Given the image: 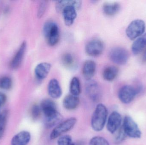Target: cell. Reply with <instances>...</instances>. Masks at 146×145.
Returning <instances> with one entry per match:
<instances>
[{
  "mask_svg": "<svg viewBox=\"0 0 146 145\" xmlns=\"http://www.w3.org/2000/svg\"><path fill=\"white\" fill-rule=\"evenodd\" d=\"M122 121V118L121 115L117 112H113L107 119V130L111 133H115L121 126Z\"/></svg>",
  "mask_w": 146,
  "mask_h": 145,
  "instance_id": "cell-12",
  "label": "cell"
},
{
  "mask_svg": "<svg viewBox=\"0 0 146 145\" xmlns=\"http://www.w3.org/2000/svg\"><path fill=\"white\" fill-rule=\"evenodd\" d=\"M31 135L28 131H22L15 135L11 141V145H27L30 142Z\"/></svg>",
  "mask_w": 146,
  "mask_h": 145,
  "instance_id": "cell-15",
  "label": "cell"
},
{
  "mask_svg": "<svg viewBox=\"0 0 146 145\" xmlns=\"http://www.w3.org/2000/svg\"><path fill=\"white\" fill-rule=\"evenodd\" d=\"M145 29V23L144 20H135L129 25L126 30V34L130 40H134L143 35Z\"/></svg>",
  "mask_w": 146,
  "mask_h": 145,
  "instance_id": "cell-6",
  "label": "cell"
},
{
  "mask_svg": "<svg viewBox=\"0 0 146 145\" xmlns=\"http://www.w3.org/2000/svg\"><path fill=\"white\" fill-rule=\"evenodd\" d=\"M51 65L50 64L46 62H43L38 64L35 69V73L37 78L40 80L45 79L48 75Z\"/></svg>",
  "mask_w": 146,
  "mask_h": 145,
  "instance_id": "cell-16",
  "label": "cell"
},
{
  "mask_svg": "<svg viewBox=\"0 0 146 145\" xmlns=\"http://www.w3.org/2000/svg\"><path fill=\"white\" fill-rule=\"evenodd\" d=\"M49 95L54 99H58L62 95V89L59 81L56 79H52L50 81L48 85Z\"/></svg>",
  "mask_w": 146,
  "mask_h": 145,
  "instance_id": "cell-14",
  "label": "cell"
},
{
  "mask_svg": "<svg viewBox=\"0 0 146 145\" xmlns=\"http://www.w3.org/2000/svg\"><path fill=\"white\" fill-rule=\"evenodd\" d=\"M12 86V81L10 77L4 76L0 78V88L8 90L10 89Z\"/></svg>",
  "mask_w": 146,
  "mask_h": 145,
  "instance_id": "cell-27",
  "label": "cell"
},
{
  "mask_svg": "<svg viewBox=\"0 0 146 145\" xmlns=\"http://www.w3.org/2000/svg\"><path fill=\"white\" fill-rule=\"evenodd\" d=\"M142 60L144 62H146V49L143 52V55H142Z\"/></svg>",
  "mask_w": 146,
  "mask_h": 145,
  "instance_id": "cell-31",
  "label": "cell"
},
{
  "mask_svg": "<svg viewBox=\"0 0 146 145\" xmlns=\"http://www.w3.org/2000/svg\"><path fill=\"white\" fill-rule=\"evenodd\" d=\"M43 32L49 45L54 46L60 39V31L56 23L51 20L47 21L43 28Z\"/></svg>",
  "mask_w": 146,
  "mask_h": 145,
  "instance_id": "cell-3",
  "label": "cell"
},
{
  "mask_svg": "<svg viewBox=\"0 0 146 145\" xmlns=\"http://www.w3.org/2000/svg\"><path fill=\"white\" fill-rule=\"evenodd\" d=\"M82 5L81 1H65L66 7L62 11L64 22L66 25L71 26L74 24L77 16L76 10L80 8Z\"/></svg>",
  "mask_w": 146,
  "mask_h": 145,
  "instance_id": "cell-2",
  "label": "cell"
},
{
  "mask_svg": "<svg viewBox=\"0 0 146 145\" xmlns=\"http://www.w3.org/2000/svg\"><path fill=\"white\" fill-rule=\"evenodd\" d=\"M3 106L2 105L1 103V102H0V108H1V106ZM0 114H1V113H0Z\"/></svg>",
  "mask_w": 146,
  "mask_h": 145,
  "instance_id": "cell-32",
  "label": "cell"
},
{
  "mask_svg": "<svg viewBox=\"0 0 146 145\" xmlns=\"http://www.w3.org/2000/svg\"><path fill=\"white\" fill-rule=\"evenodd\" d=\"M62 62L67 69L74 70L76 68V61L72 54L67 52L64 54L62 57Z\"/></svg>",
  "mask_w": 146,
  "mask_h": 145,
  "instance_id": "cell-22",
  "label": "cell"
},
{
  "mask_svg": "<svg viewBox=\"0 0 146 145\" xmlns=\"http://www.w3.org/2000/svg\"><path fill=\"white\" fill-rule=\"evenodd\" d=\"M118 72V68L116 66H107L103 71V77L107 81H112L116 78Z\"/></svg>",
  "mask_w": 146,
  "mask_h": 145,
  "instance_id": "cell-21",
  "label": "cell"
},
{
  "mask_svg": "<svg viewBox=\"0 0 146 145\" xmlns=\"http://www.w3.org/2000/svg\"><path fill=\"white\" fill-rule=\"evenodd\" d=\"M88 145H110L105 138L100 136H95L90 140Z\"/></svg>",
  "mask_w": 146,
  "mask_h": 145,
  "instance_id": "cell-26",
  "label": "cell"
},
{
  "mask_svg": "<svg viewBox=\"0 0 146 145\" xmlns=\"http://www.w3.org/2000/svg\"><path fill=\"white\" fill-rule=\"evenodd\" d=\"M118 130L119 131H118V133H117L116 137L115 138V142L116 144H119L121 143L127 137V135L125 134V133L123 131L122 126Z\"/></svg>",
  "mask_w": 146,
  "mask_h": 145,
  "instance_id": "cell-29",
  "label": "cell"
},
{
  "mask_svg": "<svg viewBox=\"0 0 146 145\" xmlns=\"http://www.w3.org/2000/svg\"><path fill=\"white\" fill-rule=\"evenodd\" d=\"M7 112L4 111L0 114V138L3 137L7 120Z\"/></svg>",
  "mask_w": 146,
  "mask_h": 145,
  "instance_id": "cell-24",
  "label": "cell"
},
{
  "mask_svg": "<svg viewBox=\"0 0 146 145\" xmlns=\"http://www.w3.org/2000/svg\"><path fill=\"white\" fill-rule=\"evenodd\" d=\"M109 58L115 64L123 65L127 62L129 54L125 49L121 47H116L111 49L110 51Z\"/></svg>",
  "mask_w": 146,
  "mask_h": 145,
  "instance_id": "cell-8",
  "label": "cell"
},
{
  "mask_svg": "<svg viewBox=\"0 0 146 145\" xmlns=\"http://www.w3.org/2000/svg\"><path fill=\"white\" fill-rule=\"evenodd\" d=\"M81 91L80 82L78 77H73L71 80L70 84V92L71 94L78 96Z\"/></svg>",
  "mask_w": 146,
  "mask_h": 145,
  "instance_id": "cell-23",
  "label": "cell"
},
{
  "mask_svg": "<svg viewBox=\"0 0 146 145\" xmlns=\"http://www.w3.org/2000/svg\"><path fill=\"white\" fill-rule=\"evenodd\" d=\"M80 103V99L78 96L69 94L66 96L63 99V106L68 110H74L78 107Z\"/></svg>",
  "mask_w": 146,
  "mask_h": 145,
  "instance_id": "cell-18",
  "label": "cell"
},
{
  "mask_svg": "<svg viewBox=\"0 0 146 145\" xmlns=\"http://www.w3.org/2000/svg\"><path fill=\"white\" fill-rule=\"evenodd\" d=\"M121 9V5L117 3H107L103 7V12L106 15L114 16L117 14Z\"/></svg>",
  "mask_w": 146,
  "mask_h": 145,
  "instance_id": "cell-20",
  "label": "cell"
},
{
  "mask_svg": "<svg viewBox=\"0 0 146 145\" xmlns=\"http://www.w3.org/2000/svg\"><path fill=\"white\" fill-rule=\"evenodd\" d=\"M104 46L102 41L98 39H94L87 43L85 47L86 52L92 57H98L104 52Z\"/></svg>",
  "mask_w": 146,
  "mask_h": 145,
  "instance_id": "cell-10",
  "label": "cell"
},
{
  "mask_svg": "<svg viewBox=\"0 0 146 145\" xmlns=\"http://www.w3.org/2000/svg\"><path fill=\"white\" fill-rule=\"evenodd\" d=\"M41 110V107L38 105H34L32 107V117L34 120H36L40 116Z\"/></svg>",
  "mask_w": 146,
  "mask_h": 145,
  "instance_id": "cell-30",
  "label": "cell"
},
{
  "mask_svg": "<svg viewBox=\"0 0 146 145\" xmlns=\"http://www.w3.org/2000/svg\"><path fill=\"white\" fill-rule=\"evenodd\" d=\"M146 46V33L138 37L132 46V51L134 54L141 52Z\"/></svg>",
  "mask_w": 146,
  "mask_h": 145,
  "instance_id": "cell-19",
  "label": "cell"
},
{
  "mask_svg": "<svg viewBox=\"0 0 146 145\" xmlns=\"http://www.w3.org/2000/svg\"><path fill=\"white\" fill-rule=\"evenodd\" d=\"M140 86L135 87L130 85H125L122 87L118 92V98L122 103L128 104L131 103L141 90Z\"/></svg>",
  "mask_w": 146,
  "mask_h": 145,
  "instance_id": "cell-4",
  "label": "cell"
},
{
  "mask_svg": "<svg viewBox=\"0 0 146 145\" xmlns=\"http://www.w3.org/2000/svg\"><path fill=\"white\" fill-rule=\"evenodd\" d=\"M122 127L127 137L133 138H140L141 137V131L137 123L130 117L127 116L124 117Z\"/></svg>",
  "mask_w": 146,
  "mask_h": 145,
  "instance_id": "cell-7",
  "label": "cell"
},
{
  "mask_svg": "<svg viewBox=\"0 0 146 145\" xmlns=\"http://www.w3.org/2000/svg\"><path fill=\"white\" fill-rule=\"evenodd\" d=\"M48 6V1H43L41 2L38 10L37 16L38 18H41L43 17L46 12Z\"/></svg>",
  "mask_w": 146,
  "mask_h": 145,
  "instance_id": "cell-28",
  "label": "cell"
},
{
  "mask_svg": "<svg viewBox=\"0 0 146 145\" xmlns=\"http://www.w3.org/2000/svg\"><path fill=\"white\" fill-rule=\"evenodd\" d=\"M86 93L94 102L99 101L101 97V91L99 85L94 80H88L85 85Z\"/></svg>",
  "mask_w": 146,
  "mask_h": 145,
  "instance_id": "cell-9",
  "label": "cell"
},
{
  "mask_svg": "<svg viewBox=\"0 0 146 145\" xmlns=\"http://www.w3.org/2000/svg\"><path fill=\"white\" fill-rule=\"evenodd\" d=\"M77 120L75 117L68 118L60 123L54 129L50 136L51 140H54L62 136L63 134L69 132L74 127Z\"/></svg>",
  "mask_w": 146,
  "mask_h": 145,
  "instance_id": "cell-5",
  "label": "cell"
},
{
  "mask_svg": "<svg viewBox=\"0 0 146 145\" xmlns=\"http://www.w3.org/2000/svg\"><path fill=\"white\" fill-rule=\"evenodd\" d=\"M26 48V42H23L10 62V66L12 69H17L20 66L23 61Z\"/></svg>",
  "mask_w": 146,
  "mask_h": 145,
  "instance_id": "cell-13",
  "label": "cell"
},
{
  "mask_svg": "<svg viewBox=\"0 0 146 145\" xmlns=\"http://www.w3.org/2000/svg\"><path fill=\"white\" fill-rule=\"evenodd\" d=\"M96 64L93 60L86 61L82 67V74L87 80H90L93 77L96 72Z\"/></svg>",
  "mask_w": 146,
  "mask_h": 145,
  "instance_id": "cell-17",
  "label": "cell"
},
{
  "mask_svg": "<svg viewBox=\"0 0 146 145\" xmlns=\"http://www.w3.org/2000/svg\"><path fill=\"white\" fill-rule=\"evenodd\" d=\"M40 106L41 110L44 115V119L52 118L60 114L57 111L55 102L49 99L43 100Z\"/></svg>",
  "mask_w": 146,
  "mask_h": 145,
  "instance_id": "cell-11",
  "label": "cell"
},
{
  "mask_svg": "<svg viewBox=\"0 0 146 145\" xmlns=\"http://www.w3.org/2000/svg\"><path fill=\"white\" fill-rule=\"evenodd\" d=\"M58 145H75L72 137L69 135H62L57 140Z\"/></svg>",
  "mask_w": 146,
  "mask_h": 145,
  "instance_id": "cell-25",
  "label": "cell"
},
{
  "mask_svg": "<svg viewBox=\"0 0 146 145\" xmlns=\"http://www.w3.org/2000/svg\"><path fill=\"white\" fill-rule=\"evenodd\" d=\"M108 110L102 104L97 105L91 119L92 128L96 132H100L104 129L108 117Z\"/></svg>",
  "mask_w": 146,
  "mask_h": 145,
  "instance_id": "cell-1",
  "label": "cell"
}]
</instances>
